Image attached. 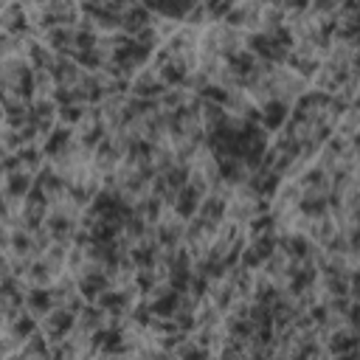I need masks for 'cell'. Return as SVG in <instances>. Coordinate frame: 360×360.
I'll return each instance as SVG.
<instances>
[{"instance_id": "cell-1", "label": "cell", "mask_w": 360, "mask_h": 360, "mask_svg": "<svg viewBox=\"0 0 360 360\" xmlns=\"http://www.w3.org/2000/svg\"><path fill=\"white\" fill-rule=\"evenodd\" d=\"M73 329H76V312L68 309L65 304H56V307H51V309L42 315V332L48 335L51 343L68 338Z\"/></svg>"}, {"instance_id": "cell-2", "label": "cell", "mask_w": 360, "mask_h": 360, "mask_svg": "<svg viewBox=\"0 0 360 360\" xmlns=\"http://www.w3.org/2000/svg\"><path fill=\"white\" fill-rule=\"evenodd\" d=\"M0 31L8 34V37H25L31 34V20H28V11L20 0H11L0 8Z\"/></svg>"}, {"instance_id": "cell-3", "label": "cell", "mask_w": 360, "mask_h": 360, "mask_svg": "<svg viewBox=\"0 0 360 360\" xmlns=\"http://www.w3.org/2000/svg\"><path fill=\"white\" fill-rule=\"evenodd\" d=\"M259 107H262V118H259L262 129L264 132H278L284 127L287 115H290V104L281 101V98H270V101H262Z\"/></svg>"}, {"instance_id": "cell-4", "label": "cell", "mask_w": 360, "mask_h": 360, "mask_svg": "<svg viewBox=\"0 0 360 360\" xmlns=\"http://www.w3.org/2000/svg\"><path fill=\"white\" fill-rule=\"evenodd\" d=\"M34 186V177H31V172L28 169H17V172H8V174H3V197L8 200V205L11 202H17V200H22L25 194H28V188Z\"/></svg>"}, {"instance_id": "cell-5", "label": "cell", "mask_w": 360, "mask_h": 360, "mask_svg": "<svg viewBox=\"0 0 360 360\" xmlns=\"http://www.w3.org/2000/svg\"><path fill=\"white\" fill-rule=\"evenodd\" d=\"M183 233H186V219H180V217H169V219L155 222V239L160 248L183 245Z\"/></svg>"}, {"instance_id": "cell-6", "label": "cell", "mask_w": 360, "mask_h": 360, "mask_svg": "<svg viewBox=\"0 0 360 360\" xmlns=\"http://www.w3.org/2000/svg\"><path fill=\"white\" fill-rule=\"evenodd\" d=\"M48 73H51L53 84H68V87H73V84L79 82V76H82V68H79L70 56L56 53L53 62H51V68H48Z\"/></svg>"}, {"instance_id": "cell-7", "label": "cell", "mask_w": 360, "mask_h": 360, "mask_svg": "<svg viewBox=\"0 0 360 360\" xmlns=\"http://www.w3.org/2000/svg\"><path fill=\"white\" fill-rule=\"evenodd\" d=\"M200 200H202V191H200L197 186L186 183V186H183V188H177V194H174V205H172L174 217H180V219H191V217L197 214Z\"/></svg>"}, {"instance_id": "cell-8", "label": "cell", "mask_w": 360, "mask_h": 360, "mask_svg": "<svg viewBox=\"0 0 360 360\" xmlns=\"http://www.w3.org/2000/svg\"><path fill=\"white\" fill-rule=\"evenodd\" d=\"M163 90H166V84L158 79L155 70H141V73L129 82V93L138 96V98H155V101H158V96H160Z\"/></svg>"}, {"instance_id": "cell-9", "label": "cell", "mask_w": 360, "mask_h": 360, "mask_svg": "<svg viewBox=\"0 0 360 360\" xmlns=\"http://www.w3.org/2000/svg\"><path fill=\"white\" fill-rule=\"evenodd\" d=\"M146 25H152V11L143 6V3H132V6H127L124 11H121V31L124 34H138L141 28H146Z\"/></svg>"}, {"instance_id": "cell-10", "label": "cell", "mask_w": 360, "mask_h": 360, "mask_svg": "<svg viewBox=\"0 0 360 360\" xmlns=\"http://www.w3.org/2000/svg\"><path fill=\"white\" fill-rule=\"evenodd\" d=\"M53 51L45 45V42H39V39H28L25 45H22V59L31 65V70H48L51 68V62H53Z\"/></svg>"}, {"instance_id": "cell-11", "label": "cell", "mask_w": 360, "mask_h": 360, "mask_svg": "<svg viewBox=\"0 0 360 360\" xmlns=\"http://www.w3.org/2000/svg\"><path fill=\"white\" fill-rule=\"evenodd\" d=\"M70 141H73V129H70L68 124H59V127L53 124V129L45 135V143H42L39 149H42V155H45V158H51V160H53L59 152H65V149H68V143H70Z\"/></svg>"}, {"instance_id": "cell-12", "label": "cell", "mask_w": 360, "mask_h": 360, "mask_svg": "<svg viewBox=\"0 0 360 360\" xmlns=\"http://www.w3.org/2000/svg\"><path fill=\"white\" fill-rule=\"evenodd\" d=\"M25 309L31 315H45L51 307H53V295H51V287L48 284H31L25 290Z\"/></svg>"}, {"instance_id": "cell-13", "label": "cell", "mask_w": 360, "mask_h": 360, "mask_svg": "<svg viewBox=\"0 0 360 360\" xmlns=\"http://www.w3.org/2000/svg\"><path fill=\"white\" fill-rule=\"evenodd\" d=\"M8 248H11L14 256H28V259L37 256V250H34V233L25 231L22 225H17V228L8 231Z\"/></svg>"}, {"instance_id": "cell-14", "label": "cell", "mask_w": 360, "mask_h": 360, "mask_svg": "<svg viewBox=\"0 0 360 360\" xmlns=\"http://www.w3.org/2000/svg\"><path fill=\"white\" fill-rule=\"evenodd\" d=\"M45 45L53 51V53H68L73 48V28L68 25H53L45 31Z\"/></svg>"}, {"instance_id": "cell-15", "label": "cell", "mask_w": 360, "mask_h": 360, "mask_svg": "<svg viewBox=\"0 0 360 360\" xmlns=\"http://www.w3.org/2000/svg\"><path fill=\"white\" fill-rule=\"evenodd\" d=\"M301 188H312V191H326L329 188V172L323 166H307L304 172H298L295 180Z\"/></svg>"}, {"instance_id": "cell-16", "label": "cell", "mask_w": 360, "mask_h": 360, "mask_svg": "<svg viewBox=\"0 0 360 360\" xmlns=\"http://www.w3.org/2000/svg\"><path fill=\"white\" fill-rule=\"evenodd\" d=\"M208 298H211V304H214L219 312H228V309H231V304L236 301V292H233L231 281L222 276L217 284H211V290H208Z\"/></svg>"}, {"instance_id": "cell-17", "label": "cell", "mask_w": 360, "mask_h": 360, "mask_svg": "<svg viewBox=\"0 0 360 360\" xmlns=\"http://www.w3.org/2000/svg\"><path fill=\"white\" fill-rule=\"evenodd\" d=\"M37 329H39L37 315H25V312H20V315H17V318L8 323V335H11L17 343H22L25 338H31Z\"/></svg>"}, {"instance_id": "cell-18", "label": "cell", "mask_w": 360, "mask_h": 360, "mask_svg": "<svg viewBox=\"0 0 360 360\" xmlns=\"http://www.w3.org/2000/svg\"><path fill=\"white\" fill-rule=\"evenodd\" d=\"M194 45H197V34L191 28H183V31H174L166 42V48L177 56H186V53H194Z\"/></svg>"}, {"instance_id": "cell-19", "label": "cell", "mask_w": 360, "mask_h": 360, "mask_svg": "<svg viewBox=\"0 0 360 360\" xmlns=\"http://www.w3.org/2000/svg\"><path fill=\"white\" fill-rule=\"evenodd\" d=\"M20 354H25V357H48L51 354V340H48V335L42 332V329H37L31 338H25L22 340V346H20Z\"/></svg>"}, {"instance_id": "cell-20", "label": "cell", "mask_w": 360, "mask_h": 360, "mask_svg": "<svg viewBox=\"0 0 360 360\" xmlns=\"http://www.w3.org/2000/svg\"><path fill=\"white\" fill-rule=\"evenodd\" d=\"M84 115H87V104H82V101L59 104V107H56V118H59V124H68V127L82 124V121H84Z\"/></svg>"}, {"instance_id": "cell-21", "label": "cell", "mask_w": 360, "mask_h": 360, "mask_svg": "<svg viewBox=\"0 0 360 360\" xmlns=\"http://www.w3.org/2000/svg\"><path fill=\"white\" fill-rule=\"evenodd\" d=\"M17 152V158H20V166L22 169H28V172H37L39 166H42V149L39 146H34V143H22L20 149H14Z\"/></svg>"}, {"instance_id": "cell-22", "label": "cell", "mask_w": 360, "mask_h": 360, "mask_svg": "<svg viewBox=\"0 0 360 360\" xmlns=\"http://www.w3.org/2000/svg\"><path fill=\"white\" fill-rule=\"evenodd\" d=\"M188 177H191V163H177V160H174V166L163 172L166 186H169V188H174V191H177V188H183V186L188 183Z\"/></svg>"}, {"instance_id": "cell-23", "label": "cell", "mask_w": 360, "mask_h": 360, "mask_svg": "<svg viewBox=\"0 0 360 360\" xmlns=\"http://www.w3.org/2000/svg\"><path fill=\"white\" fill-rule=\"evenodd\" d=\"M51 267L45 264V259H31L28 264V273H25V281L31 284H51Z\"/></svg>"}, {"instance_id": "cell-24", "label": "cell", "mask_w": 360, "mask_h": 360, "mask_svg": "<svg viewBox=\"0 0 360 360\" xmlns=\"http://www.w3.org/2000/svg\"><path fill=\"white\" fill-rule=\"evenodd\" d=\"M202 3V8H205V17L208 20H222L233 6H236V0H200Z\"/></svg>"}, {"instance_id": "cell-25", "label": "cell", "mask_w": 360, "mask_h": 360, "mask_svg": "<svg viewBox=\"0 0 360 360\" xmlns=\"http://www.w3.org/2000/svg\"><path fill=\"white\" fill-rule=\"evenodd\" d=\"M208 290H211V278H205V276H200V273H191L188 292H191L197 301H202V298H208Z\"/></svg>"}, {"instance_id": "cell-26", "label": "cell", "mask_w": 360, "mask_h": 360, "mask_svg": "<svg viewBox=\"0 0 360 360\" xmlns=\"http://www.w3.org/2000/svg\"><path fill=\"white\" fill-rule=\"evenodd\" d=\"M332 11H338V0H309L307 3L309 17H323V14H332Z\"/></svg>"}, {"instance_id": "cell-27", "label": "cell", "mask_w": 360, "mask_h": 360, "mask_svg": "<svg viewBox=\"0 0 360 360\" xmlns=\"http://www.w3.org/2000/svg\"><path fill=\"white\" fill-rule=\"evenodd\" d=\"M11 273V264H8V259L3 256V250H0V278H6Z\"/></svg>"}, {"instance_id": "cell-28", "label": "cell", "mask_w": 360, "mask_h": 360, "mask_svg": "<svg viewBox=\"0 0 360 360\" xmlns=\"http://www.w3.org/2000/svg\"><path fill=\"white\" fill-rule=\"evenodd\" d=\"M8 217V200L3 197V191H0V219H6Z\"/></svg>"}, {"instance_id": "cell-29", "label": "cell", "mask_w": 360, "mask_h": 360, "mask_svg": "<svg viewBox=\"0 0 360 360\" xmlns=\"http://www.w3.org/2000/svg\"><path fill=\"white\" fill-rule=\"evenodd\" d=\"M8 248V231L0 225V250H6Z\"/></svg>"}]
</instances>
